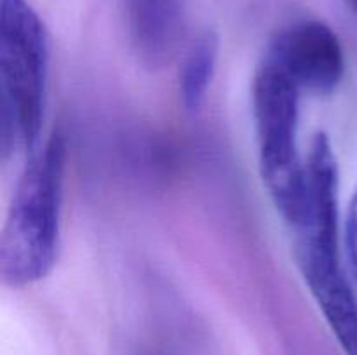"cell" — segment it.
Wrapping results in <instances>:
<instances>
[{
	"mask_svg": "<svg viewBox=\"0 0 357 355\" xmlns=\"http://www.w3.org/2000/svg\"><path fill=\"white\" fill-rule=\"evenodd\" d=\"M65 162V139L56 132L31 153L17 181L0 240V274L10 287L35 284L54 267Z\"/></svg>",
	"mask_w": 357,
	"mask_h": 355,
	"instance_id": "cell-1",
	"label": "cell"
},
{
	"mask_svg": "<svg viewBox=\"0 0 357 355\" xmlns=\"http://www.w3.org/2000/svg\"><path fill=\"white\" fill-rule=\"evenodd\" d=\"M47 72L49 42L38 14L26 0H0V134L6 155L37 150Z\"/></svg>",
	"mask_w": 357,
	"mask_h": 355,
	"instance_id": "cell-2",
	"label": "cell"
},
{
	"mask_svg": "<svg viewBox=\"0 0 357 355\" xmlns=\"http://www.w3.org/2000/svg\"><path fill=\"white\" fill-rule=\"evenodd\" d=\"M260 173L282 218L295 228L305 209V160L298 152L300 87L264 58L251 87Z\"/></svg>",
	"mask_w": 357,
	"mask_h": 355,
	"instance_id": "cell-3",
	"label": "cell"
},
{
	"mask_svg": "<svg viewBox=\"0 0 357 355\" xmlns=\"http://www.w3.org/2000/svg\"><path fill=\"white\" fill-rule=\"evenodd\" d=\"M265 58L278 65L300 90L330 94L344 79L345 56L338 35L326 23H293L272 38Z\"/></svg>",
	"mask_w": 357,
	"mask_h": 355,
	"instance_id": "cell-4",
	"label": "cell"
},
{
	"mask_svg": "<svg viewBox=\"0 0 357 355\" xmlns=\"http://www.w3.org/2000/svg\"><path fill=\"white\" fill-rule=\"evenodd\" d=\"M138 49L152 63L167 58L181 26V0H128Z\"/></svg>",
	"mask_w": 357,
	"mask_h": 355,
	"instance_id": "cell-5",
	"label": "cell"
},
{
	"mask_svg": "<svg viewBox=\"0 0 357 355\" xmlns=\"http://www.w3.org/2000/svg\"><path fill=\"white\" fill-rule=\"evenodd\" d=\"M220 42L213 31H204L192 42L180 73V94L187 110L204 103L218 65Z\"/></svg>",
	"mask_w": 357,
	"mask_h": 355,
	"instance_id": "cell-6",
	"label": "cell"
},
{
	"mask_svg": "<svg viewBox=\"0 0 357 355\" xmlns=\"http://www.w3.org/2000/svg\"><path fill=\"white\" fill-rule=\"evenodd\" d=\"M345 254H347L349 271L357 284V187L354 188L345 216Z\"/></svg>",
	"mask_w": 357,
	"mask_h": 355,
	"instance_id": "cell-7",
	"label": "cell"
},
{
	"mask_svg": "<svg viewBox=\"0 0 357 355\" xmlns=\"http://www.w3.org/2000/svg\"><path fill=\"white\" fill-rule=\"evenodd\" d=\"M345 2H347V6L351 7L352 13H354L357 16V0H345Z\"/></svg>",
	"mask_w": 357,
	"mask_h": 355,
	"instance_id": "cell-8",
	"label": "cell"
}]
</instances>
